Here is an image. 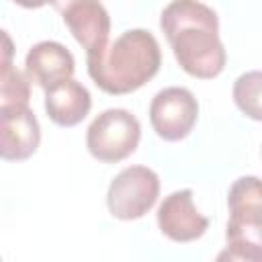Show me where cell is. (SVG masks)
I'll return each instance as SVG.
<instances>
[{"label":"cell","instance_id":"6da1fadb","mask_svg":"<svg viewBox=\"0 0 262 262\" xmlns=\"http://www.w3.org/2000/svg\"><path fill=\"white\" fill-rule=\"evenodd\" d=\"M160 27L186 74L211 80L223 72L227 55L219 39V18L211 6L194 0L170 2L162 10Z\"/></svg>","mask_w":262,"mask_h":262},{"label":"cell","instance_id":"7a4b0ae2","mask_svg":"<svg viewBox=\"0 0 262 262\" xmlns=\"http://www.w3.org/2000/svg\"><path fill=\"white\" fill-rule=\"evenodd\" d=\"M88 76L106 94H129L147 84L162 66L158 39L145 29H129L100 51L86 55Z\"/></svg>","mask_w":262,"mask_h":262},{"label":"cell","instance_id":"3957f363","mask_svg":"<svg viewBox=\"0 0 262 262\" xmlns=\"http://www.w3.org/2000/svg\"><path fill=\"white\" fill-rule=\"evenodd\" d=\"M141 139V125L125 108H106L86 129V147L92 158L117 164L129 158Z\"/></svg>","mask_w":262,"mask_h":262},{"label":"cell","instance_id":"277c9868","mask_svg":"<svg viewBox=\"0 0 262 262\" xmlns=\"http://www.w3.org/2000/svg\"><path fill=\"white\" fill-rule=\"evenodd\" d=\"M160 178L147 166H129L121 170L106 190V207L113 217L131 221L143 217L158 201Z\"/></svg>","mask_w":262,"mask_h":262},{"label":"cell","instance_id":"5b68a950","mask_svg":"<svg viewBox=\"0 0 262 262\" xmlns=\"http://www.w3.org/2000/svg\"><path fill=\"white\" fill-rule=\"evenodd\" d=\"M227 207V244H250L262 250V180L256 176L237 178L229 186Z\"/></svg>","mask_w":262,"mask_h":262},{"label":"cell","instance_id":"8992f818","mask_svg":"<svg viewBox=\"0 0 262 262\" xmlns=\"http://www.w3.org/2000/svg\"><path fill=\"white\" fill-rule=\"evenodd\" d=\"M199 117V102L190 90L170 86L160 90L149 104V123L164 141L184 139Z\"/></svg>","mask_w":262,"mask_h":262},{"label":"cell","instance_id":"52a82bcc","mask_svg":"<svg viewBox=\"0 0 262 262\" xmlns=\"http://www.w3.org/2000/svg\"><path fill=\"white\" fill-rule=\"evenodd\" d=\"M160 231L178 244L194 242L209 229V219L201 215L192 203V190L182 188L170 192L158 207Z\"/></svg>","mask_w":262,"mask_h":262},{"label":"cell","instance_id":"ba28073f","mask_svg":"<svg viewBox=\"0 0 262 262\" xmlns=\"http://www.w3.org/2000/svg\"><path fill=\"white\" fill-rule=\"evenodd\" d=\"M59 10L74 39L86 49V55H92L108 45L111 16L100 2L94 0L66 2L59 4Z\"/></svg>","mask_w":262,"mask_h":262},{"label":"cell","instance_id":"9c48e42d","mask_svg":"<svg viewBox=\"0 0 262 262\" xmlns=\"http://www.w3.org/2000/svg\"><path fill=\"white\" fill-rule=\"evenodd\" d=\"M0 156L6 162L31 158L41 141V127L29 106L0 108Z\"/></svg>","mask_w":262,"mask_h":262},{"label":"cell","instance_id":"30bf717a","mask_svg":"<svg viewBox=\"0 0 262 262\" xmlns=\"http://www.w3.org/2000/svg\"><path fill=\"white\" fill-rule=\"evenodd\" d=\"M76 70L72 51L57 41L35 43L25 57V72L31 82L49 90L63 80H70Z\"/></svg>","mask_w":262,"mask_h":262},{"label":"cell","instance_id":"8fae6325","mask_svg":"<svg viewBox=\"0 0 262 262\" xmlns=\"http://www.w3.org/2000/svg\"><path fill=\"white\" fill-rule=\"evenodd\" d=\"M92 98L86 86L70 78L45 90V113L59 127H74L90 113Z\"/></svg>","mask_w":262,"mask_h":262},{"label":"cell","instance_id":"7c38bea8","mask_svg":"<svg viewBox=\"0 0 262 262\" xmlns=\"http://www.w3.org/2000/svg\"><path fill=\"white\" fill-rule=\"evenodd\" d=\"M2 70H0V108L29 106L31 90L29 78L12 66V43L6 31H2Z\"/></svg>","mask_w":262,"mask_h":262},{"label":"cell","instance_id":"4fadbf2b","mask_svg":"<svg viewBox=\"0 0 262 262\" xmlns=\"http://www.w3.org/2000/svg\"><path fill=\"white\" fill-rule=\"evenodd\" d=\"M233 102L250 119L262 121V72L252 70L233 82Z\"/></svg>","mask_w":262,"mask_h":262},{"label":"cell","instance_id":"5bb4252c","mask_svg":"<svg viewBox=\"0 0 262 262\" xmlns=\"http://www.w3.org/2000/svg\"><path fill=\"white\" fill-rule=\"evenodd\" d=\"M215 262H262V250L250 244H227Z\"/></svg>","mask_w":262,"mask_h":262}]
</instances>
